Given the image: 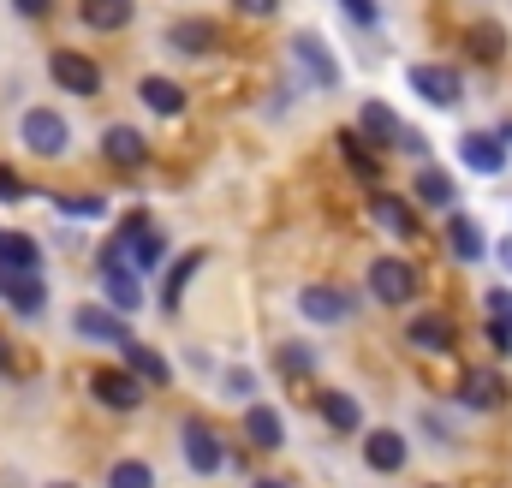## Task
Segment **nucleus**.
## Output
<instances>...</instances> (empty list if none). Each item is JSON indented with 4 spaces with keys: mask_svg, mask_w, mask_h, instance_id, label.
I'll return each mask as SVG.
<instances>
[{
    "mask_svg": "<svg viewBox=\"0 0 512 488\" xmlns=\"http://www.w3.org/2000/svg\"><path fill=\"white\" fill-rule=\"evenodd\" d=\"M370 209H376V221H382L387 233H399V239H417V215L405 209V197H376Z\"/></svg>",
    "mask_w": 512,
    "mask_h": 488,
    "instance_id": "c756f323",
    "label": "nucleus"
},
{
    "mask_svg": "<svg viewBox=\"0 0 512 488\" xmlns=\"http://www.w3.org/2000/svg\"><path fill=\"white\" fill-rule=\"evenodd\" d=\"M251 488H286V483H274V477H256V483Z\"/></svg>",
    "mask_w": 512,
    "mask_h": 488,
    "instance_id": "37998d69",
    "label": "nucleus"
},
{
    "mask_svg": "<svg viewBox=\"0 0 512 488\" xmlns=\"http://www.w3.org/2000/svg\"><path fill=\"white\" fill-rule=\"evenodd\" d=\"M358 125H364V137H376V143H399V137H405L387 102H364V108H358Z\"/></svg>",
    "mask_w": 512,
    "mask_h": 488,
    "instance_id": "c85d7f7f",
    "label": "nucleus"
},
{
    "mask_svg": "<svg viewBox=\"0 0 512 488\" xmlns=\"http://www.w3.org/2000/svg\"><path fill=\"white\" fill-rule=\"evenodd\" d=\"M298 310H304L310 322H328V328H334V322L352 316V298L334 292V286H304V292H298Z\"/></svg>",
    "mask_w": 512,
    "mask_h": 488,
    "instance_id": "ddd939ff",
    "label": "nucleus"
},
{
    "mask_svg": "<svg viewBox=\"0 0 512 488\" xmlns=\"http://www.w3.org/2000/svg\"><path fill=\"white\" fill-rule=\"evenodd\" d=\"M102 155L120 161V167H143V161H149V143H143V131H131V125H108V131H102Z\"/></svg>",
    "mask_w": 512,
    "mask_h": 488,
    "instance_id": "a211bd4d",
    "label": "nucleus"
},
{
    "mask_svg": "<svg viewBox=\"0 0 512 488\" xmlns=\"http://www.w3.org/2000/svg\"><path fill=\"white\" fill-rule=\"evenodd\" d=\"M137 96H143V108H149V114H185V90H179L173 78H143V84H137Z\"/></svg>",
    "mask_w": 512,
    "mask_h": 488,
    "instance_id": "bb28decb",
    "label": "nucleus"
},
{
    "mask_svg": "<svg viewBox=\"0 0 512 488\" xmlns=\"http://www.w3.org/2000/svg\"><path fill=\"white\" fill-rule=\"evenodd\" d=\"M495 256H501V262L512 268V239H501V244H495Z\"/></svg>",
    "mask_w": 512,
    "mask_h": 488,
    "instance_id": "79ce46f5",
    "label": "nucleus"
},
{
    "mask_svg": "<svg viewBox=\"0 0 512 488\" xmlns=\"http://www.w3.org/2000/svg\"><path fill=\"white\" fill-rule=\"evenodd\" d=\"M233 6H239V12H251V18H268L280 0H233Z\"/></svg>",
    "mask_w": 512,
    "mask_h": 488,
    "instance_id": "a19ab883",
    "label": "nucleus"
},
{
    "mask_svg": "<svg viewBox=\"0 0 512 488\" xmlns=\"http://www.w3.org/2000/svg\"><path fill=\"white\" fill-rule=\"evenodd\" d=\"M12 12H18V18H48L54 0H12Z\"/></svg>",
    "mask_w": 512,
    "mask_h": 488,
    "instance_id": "58836bf2",
    "label": "nucleus"
},
{
    "mask_svg": "<svg viewBox=\"0 0 512 488\" xmlns=\"http://www.w3.org/2000/svg\"><path fill=\"white\" fill-rule=\"evenodd\" d=\"M370 298L376 304H411L417 298V268L405 256H376L370 262Z\"/></svg>",
    "mask_w": 512,
    "mask_h": 488,
    "instance_id": "f03ea898",
    "label": "nucleus"
},
{
    "mask_svg": "<svg viewBox=\"0 0 512 488\" xmlns=\"http://www.w3.org/2000/svg\"><path fill=\"white\" fill-rule=\"evenodd\" d=\"M340 6H346V18H352L358 30H376V24H382V12H376V0H340Z\"/></svg>",
    "mask_w": 512,
    "mask_h": 488,
    "instance_id": "f704fd0d",
    "label": "nucleus"
},
{
    "mask_svg": "<svg viewBox=\"0 0 512 488\" xmlns=\"http://www.w3.org/2000/svg\"><path fill=\"white\" fill-rule=\"evenodd\" d=\"M405 340H411L417 352H447V346H453V322H447V316H411V322H405Z\"/></svg>",
    "mask_w": 512,
    "mask_h": 488,
    "instance_id": "412c9836",
    "label": "nucleus"
},
{
    "mask_svg": "<svg viewBox=\"0 0 512 488\" xmlns=\"http://www.w3.org/2000/svg\"><path fill=\"white\" fill-rule=\"evenodd\" d=\"M209 262V250H185V256H173L167 262V280H161V310H179L185 304V286L197 280V268Z\"/></svg>",
    "mask_w": 512,
    "mask_h": 488,
    "instance_id": "f8f14e48",
    "label": "nucleus"
},
{
    "mask_svg": "<svg viewBox=\"0 0 512 488\" xmlns=\"http://www.w3.org/2000/svg\"><path fill=\"white\" fill-rule=\"evenodd\" d=\"M364 459H370L376 471H399V465H405V435H393V429H370V435H364Z\"/></svg>",
    "mask_w": 512,
    "mask_h": 488,
    "instance_id": "a878e982",
    "label": "nucleus"
},
{
    "mask_svg": "<svg viewBox=\"0 0 512 488\" xmlns=\"http://www.w3.org/2000/svg\"><path fill=\"white\" fill-rule=\"evenodd\" d=\"M245 435H251V447H256V453H280V447H286L280 411H268V405H251V411H245Z\"/></svg>",
    "mask_w": 512,
    "mask_h": 488,
    "instance_id": "6ab92c4d",
    "label": "nucleus"
},
{
    "mask_svg": "<svg viewBox=\"0 0 512 488\" xmlns=\"http://www.w3.org/2000/svg\"><path fill=\"white\" fill-rule=\"evenodd\" d=\"M292 54L310 66L316 90H334V84H340V66H334V54L322 48V36H316V30H298V36H292Z\"/></svg>",
    "mask_w": 512,
    "mask_h": 488,
    "instance_id": "9b49d317",
    "label": "nucleus"
},
{
    "mask_svg": "<svg viewBox=\"0 0 512 488\" xmlns=\"http://www.w3.org/2000/svg\"><path fill=\"white\" fill-rule=\"evenodd\" d=\"M66 143H72L66 114H54V108H30L24 114V149L30 155H66Z\"/></svg>",
    "mask_w": 512,
    "mask_h": 488,
    "instance_id": "39448f33",
    "label": "nucleus"
},
{
    "mask_svg": "<svg viewBox=\"0 0 512 488\" xmlns=\"http://www.w3.org/2000/svg\"><path fill=\"white\" fill-rule=\"evenodd\" d=\"M459 161H465L471 173H501V167H507V137H495V131H465V137H459Z\"/></svg>",
    "mask_w": 512,
    "mask_h": 488,
    "instance_id": "1a4fd4ad",
    "label": "nucleus"
},
{
    "mask_svg": "<svg viewBox=\"0 0 512 488\" xmlns=\"http://www.w3.org/2000/svg\"><path fill=\"white\" fill-rule=\"evenodd\" d=\"M18 197H24V179L12 167H0V203H18Z\"/></svg>",
    "mask_w": 512,
    "mask_h": 488,
    "instance_id": "e433bc0d",
    "label": "nucleus"
},
{
    "mask_svg": "<svg viewBox=\"0 0 512 488\" xmlns=\"http://www.w3.org/2000/svg\"><path fill=\"white\" fill-rule=\"evenodd\" d=\"M447 250H453V262H483V227L465 209L447 215Z\"/></svg>",
    "mask_w": 512,
    "mask_h": 488,
    "instance_id": "f3484780",
    "label": "nucleus"
},
{
    "mask_svg": "<svg viewBox=\"0 0 512 488\" xmlns=\"http://www.w3.org/2000/svg\"><path fill=\"white\" fill-rule=\"evenodd\" d=\"M108 203L102 197H60V215H78V221H96Z\"/></svg>",
    "mask_w": 512,
    "mask_h": 488,
    "instance_id": "72a5a7b5",
    "label": "nucleus"
},
{
    "mask_svg": "<svg viewBox=\"0 0 512 488\" xmlns=\"http://www.w3.org/2000/svg\"><path fill=\"white\" fill-rule=\"evenodd\" d=\"M322 417H328V429H340V435L364 429V405H358L352 393H322Z\"/></svg>",
    "mask_w": 512,
    "mask_h": 488,
    "instance_id": "cd10ccee",
    "label": "nucleus"
},
{
    "mask_svg": "<svg viewBox=\"0 0 512 488\" xmlns=\"http://www.w3.org/2000/svg\"><path fill=\"white\" fill-rule=\"evenodd\" d=\"M167 42H173L179 54H209V48L221 42V30H215L209 18H179V24L167 30Z\"/></svg>",
    "mask_w": 512,
    "mask_h": 488,
    "instance_id": "aec40b11",
    "label": "nucleus"
},
{
    "mask_svg": "<svg viewBox=\"0 0 512 488\" xmlns=\"http://www.w3.org/2000/svg\"><path fill=\"white\" fill-rule=\"evenodd\" d=\"M131 0H78V18L90 24V30H126L131 24Z\"/></svg>",
    "mask_w": 512,
    "mask_h": 488,
    "instance_id": "5701e85b",
    "label": "nucleus"
},
{
    "mask_svg": "<svg viewBox=\"0 0 512 488\" xmlns=\"http://www.w3.org/2000/svg\"><path fill=\"white\" fill-rule=\"evenodd\" d=\"M96 399L108 405V411H137L143 405V381L137 375H126V369H96Z\"/></svg>",
    "mask_w": 512,
    "mask_h": 488,
    "instance_id": "9d476101",
    "label": "nucleus"
},
{
    "mask_svg": "<svg viewBox=\"0 0 512 488\" xmlns=\"http://www.w3.org/2000/svg\"><path fill=\"white\" fill-rule=\"evenodd\" d=\"M108 250H114V256H126L137 274H149V268L173 262V256H167V233H161V227H149V215H143V209H131L126 221H120V233H114Z\"/></svg>",
    "mask_w": 512,
    "mask_h": 488,
    "instance_id": "f257e3e1",
    "label": "nucleus"
},
{
    "mask_svg": "<svg viewBox=\"0 0 512 488\" xmlns=\"http://www.w3.org/2000/svg\"><path fill=\"white\" fill-rule=\"evenodd\" d=\"M179 435H185V465H191V471L215 477V471L227 465V447H221V435H215L203 417H185V429H179Z\"/></svg>",
    "mask_w": 512,
    "mask_h": 488,
    "instance_id": "20e7f679",
    "label": "nucleus"
},
{
    "mask_svg": "<svg viewBox=\"0 0 512 488\" xmlns=\"http://www.w3.org/2000/svg\"><path fill=\"white\" fill-rule=\"evenodd\" d=\"M411 90L435 108H459L465 102V78L453 66H411Z\"/></svg>",
    "mask_w": 512,
    "mask_h": 488,
    "instance_id": "0eeeda50",
    "label": "nucleus"
},
{
    "mask_svg": "<svg viewBox=\"0 0 512 488\" xmlns=\"http://www.w3.org/2000/svg\"><path fill=\"white\" fill-rule=\"evenodd\" d=\"M120 352H126V369L137 375V381H149V387H167V381H173V369H167V358H161L155 346H137V340H131V346H120Z\"/></svg>",
    "mask_w": 512,
    "mask_h": 488,
    "instance_id": "b1692460",
    "label": "nucleus"
},
{
    "mask_svg": "<svg viewBox=\"0 0 512 488\" xmlns=\"http://www.w3.org/2000/svg\"><path fill=\"white\" fill-rule=\"evenodd\" d=\"M48 72H54V84H60L66 96H96V90H102V66H96L90 54H72V48H60V54L48 60Z\"/></svg>",
    "mask_w": 512,
    "mask_h": 488,
    "instance_id": "7ed1b4c3",
    "label": "nucleus"
},
{
    "mask_svg": "<svg viewBox=\"0 0 512 488\" xmlns=\"http://www.w3.org/2000/svg\"><path fill=\"white\" fill-rule=\"evenodd\" d=\"M72 328L84 334V340H102V346H131V328L120 310H102V304H84L78 316H72Z\"/></svg>",
    "mask_w": 512,
    "mask_h": 488,
    "instance_id": "6e6552de",
    "label": "nucleus"
},
{
    "mask_svg": "<svg viewBox=\"0 0 512 488\" xmlns=\"http://www.w3.org/2000/svg\"><path fill=\"white\" fill-rule=\"evenodd\" d=\"M54 488H72V483H54Z\"/></svg>",
    "mask_w": 512,
    "mask_h": 488,
    "instance_id": "a18cd8bd",
    "label": "nucleus"
},
{
    "mask_svg": "<svg viewBox=\"0 0 512 488\" xmlns=\"http://www.w3.org/2000/svg\"><path fill=\"white\" fill-rule=\"evenodd\" d=\"M483 304H489V322H501V328H512V286H501V292H489Z\"/></svg>",
    "mask_w": 512,
    "mask_h": 488,
    "instance_id": "c9c22d12",
    "label": "nucleus"
},
{
    "mask_svg": "<svg viewBox=\"0 0 512 488\" xmlns=\"http://www.w3.org/2000/svg\"><path fill=\"white\" fill-rule=\"evenodd\" d=\"M280 364H286V375H310L316 369V352L310 346H280Z\"/></svg>",
    "mask_w": 512,
    "mask_h": 488,
    "instance_id": "473e14b6",
    "label": "nucleus"
},
{
    "mask_svg": "<svg viewBox=\"0 0 512 488\" xmlns=\"http://www.w3.org/2000/svg\"><path fill=\"white\" fill-rule=\"evenodd\" d=\"M489 352H495V358H507V352H512V328L489 322Z\"/></svg>",
    "mask_w": 512,
    "mask_h": 488,
    "instance_id": "4c0bfd02",
    "label": "nucleus"
},
{
    "mask_svg": "<svg viewBox=\"0 0 512 488\" xmlns=\"http://www.w3.org/2000/svg\"><path fill=\"white\" fill-rule=\"evenodd\" d=\"M251 369H233V375H227V393H233V399H251Z\"/></svg>",
    "mask_w": 512,
    "mask_h": 488,
    "instance_id": "ea45409f",
    "label": "nucleus"
},
{
    "mask_svg": "<svg viewBox=\"0 0 512 488\" xmlns=\"http://www.w3.org/2000/svg\"><path fill=\"white\" fill-rule=\"evenodd\" d=\"M459 399H465L471 411H495V405H507V381H501L495 369H465Z\"/></svg>",
    "mask_w": 512,
    "mask_h": 488,
    "instance_id": "4468645a",
    "label": "nucleus"
},
{
    "mask_svg": "<svg viewBox=\"0 0 512 488\" xmlns=\"http://www.w3.org/2000/svg\"><path fill=\"white\" fill-rule=\"evenodd\" d=\"M417 197H423L429 209H447V215L459 209V185H453L441 167H417Z\"/></svg>",
    "mask_w": 512,
    "mask_h": 488,
    "instance_id": "393cba45",
    "label": "nucleus"
},
{
    "mask_svg": "<svg viewBox=\"0 0 512 488\" xmlns=\"http://www.w3.org/2000/svg\"><path fill=\"white\" fill-rule=\"evenodd\" d=\"M108 488H155V471L143 459H120V465H108Z\"/></svg>",
    "mask_w": 512,
    "mask_h": 488,
    "instance_id": "2f4dec72",
    "label": "nucleus"
},
{
    "mask_svg": "<svg viewBox=\"0 0 512 488\" xmlns=\"http://www.w3.org/2000/svg\"><path fill=\"white\" fill-rule=\"evenodd\" d=\"M102 292H108V304L131 316L137 304H143V286H137V268H131L126 256H114V250H102Z\"/></svg>",
    "mask_w": 512,
    "mask_h": 488,
    "instance_id": "423d86ee",
    "label": "nucleus"
},
{
    "mask_svg": "<svg viewBox=\"0 0 512 488\" xmlns=\"http://www.w3.org/2000/svg\"><path fill=\"white\" fill-rule=\"evenodd\" d=\"M6 364H12V358H6V340H0V369H6Z\"/></svg>",
    "mask_w": 512,
    "mask_h": 488,
    "instance_id": "c03bdc74",
    "label": "nucleus"
},
{
    "mask_svg": "<svg viewBox=\"0 0 512 488\" xmlns=\"http://www.w3.org/2000/svg\"><path fill=\"white\" fill-rule=\"evenodd\" d=\"M0 268L36 274V268H42V244L30 239V233H0Z\"/></svg>",
    "mask_w": 512,
    "mask_h": 488,
    "instance_id": "4be33fe9",
    "label": "nucleus"
},
{
    "mask_svg": "<svg viewBox=\"0 0 512 488\" xmlns=\"http://www.w3.org/2000/svg\"><path fill=\"white\" fill-rule=\"evenodd\" d=\"M340 155H346V167H352L358 179H382V161L370 155V143H364V137H352V131H340Z\"/></svg>",
    "mask_w": 512,
    "mask_h": 488,
    "instance_id": "7c9ffc66",
    "label": "nucleus"
},
{
    "mask_svg": "<svg viewBox=\"0 0 512 488\" xmlns=\"http://www.w3.org/2000/svg\"><path fill=\"white\" fill-rule=\"evenodd\" d=\"M465 48H471L477 66H501V60H507V30H501L495 18H477L471 36H465Z\"/></svg>",
    "mask_w": 512,
    "mask_h": 488,
    "instance_id": "dca6fc26",
    "label": "nucleus"
},
{
    "mask_svg": "<svg viewBox=\"0 0 512 488\" xmlns=\"http://www.w3.org/2000/svg\"><path fill=\"white\" fill-rule=\"evenodd\" d=\"M0 298H6L18 316H42V304H48L42 280H36V274H12V268H0Z\"/></svg>",
    "mask_w": 512,
    "mask_h": 488,
    "instance_id": "2eb2a0df",
    "label": "nucleus"
}]
</instances>
